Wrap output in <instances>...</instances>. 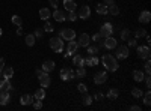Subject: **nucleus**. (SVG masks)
<instances>
[{
	"mask_svg": "<svg viewBox=\"0 0 151 111\" xmlns=\"http://www.w3.org/2000/svg\"><path fill=\"white\" fill-rule=\"evenodd\" d=\"M77 50H79V44L76 42L74 39L68 41V45H67V51H70V53H76Z\"/></svg>",
	"mask_w": 151,
	"mask_h": 111,
	"instance_id": "obj_20",
	"label": "nucleus"
},
{
	"mask_svg": "<svg viewBox=\"0 0 151 111\" xmlns=\"http://www.w3.org/2000/svg\"><path fill=\"white\" fill-rule=\"evenodd\" d=\"M129 45L130 47H137V41L136 39H129Z\"/></svg>",
	"mask_w": 151,
	"mask_h": 111,
	"instance_id": "obj_48",
	"label": "nucleus"
},
{
	"mask_svg": "<svg viewBox=\"0 0 151 111\" xmlns=\"http://www.w3.org/2000/svg\"><path fill=\"white\" fill-rule=\"evenodd\" d=\"M76 77H79V78H83V77H86V69H85L83 66H80V68L77 69V72H76Z\"/></svg>",
	"mask_w": 151,
	"mask_h": 111,
	"instance_id": "obj_38",
	"label": "nucleus"
},
{
	"mask_svg": "<svg viewBox=\"0 0 151 111\" xmlns=\"http://www.w3.org/2000/svg\"><path fill=\"white\" fill-rule=\"evenodd\" d=\"M60 78L64 81H68V80H74L76 78V72L70 68H62L60 69Z\"/></svg>",
	"mask_w": 151,
	"mask_h": 111,
	"instance_id": "obj_4",
	"label": "nucleus"
},
{
	"mask_svg": "<svg viewBox=\"0 0 151 111\" xmlns=\"http://www.w3.org/2000/svg\"><path fill=\"white\" fill-rule=\"evenodd\" d=\"M129 53H130L129 47H125V45H119V47L116 48V59H119V60L127 59V57H129Z\"/></svg>",
	"mask_w": 151,
	"mask_h": 111,
	"instance_id": "obj_8",
	"label": "nucleus"
},
{
	"mask_svg": "<svg viewBox=\"0 0 151 111\" xmlns=\"http://www.w3.org/2000/svg\"><path fill=\"white\" fill-rule=\"evenodd\" d=\"M145 72L147 74L151 72V62H150V59H147V62H145Z\"/></svg>",
	"mask_w": 151,
	"mask_h": 111,
	"instance_id": "obj_43",
	"label": "nucleus"
},
{
	"mask_svg": "<svg viewBox=\"0 0 151 111\" xmlns=\"http://www.w3.org/2000/svg\"><path fill=\"white\" fill-rule=\"evenodd\" d=\"M53 18L58 21V23H62V21H65L67 20V15L64 14L62 11H59V9H56L55 12H53Z\"/></svg>",
	"mask_w": 151,
	"mask_h": 111,
	"instance_id": "obj_17",
	"label": "nucleus"
},
{
	"mask_svg": "<svg viewBox=\"0 0 151 111\" xmlns=\"http://www.w3.org/2000/svg\"><path fill=\"white\" fill-rule=\"evenodd\" d=\"M64 8L67 11H76L77 8V3L74 2V0H64Z\"/></svg>",
	"mask_w": 151,
	"mask_h": 111,
	"instance_id": "obj_23",
	"label": "nucleus"
},
{
	"mask_svg": "<svg viewBox=\"0 0 151 111\" xmlns=\"http://www.w3.org/2000/svg\"><path fill=\"white\" fill-rule=\"evenodd\" d=\"M130 111H141V107H137V105H132V107H130Z\"/></svg>",
	"mask_w": 151,
	"mask_h": 111,
	"instance_id": "obj_49",
	"label": "nucleus"
},
{
	"mask_svg": "<svg viewBox=\"0 0 151 111\" xmlns=\"http://www.w3.org/2000/svg\"><path fill=\"white\" fill-rule=\"evenodd\" d=\"M73 56H74V53H70V51H67L64 57H65V59H70V57H73Z\"/></svg>",
	"mask_w": 151,
	"mask_h": 111,
	"instance_id": "obj_52",
	"label": "nucleus"
},
{
	"mask_svg": "<svg viewBox=\"0 0 151 111\" xmlns=\"http://www.w3.org/2000/svg\"><path fill=\"white\" fill-rule=\"evenodd\" d=\"M42 72H44L42 69H36V71H35V75H36V77H40L41 74H42Z\"/></svg>",
	"mask_w": 151,
	"mask_h": 111,
	"instance_id": "obj_53",
	"label": "nucleus"
},
{
	"mask_svg": "<svg viewBox=\"0 0 151 111\" xmlns=\"http://www.w3.org/2000/svg\"><path fill=\"white\" fill-rule=\"evenodd\" d=\"M89 15H91V8L88 6V5L80 6V9L77 12V17L82 18V20H88V18H89Z\"/></svg>",
	"mask_w": 151,
	"mask_h": 111,
	"instance_id": "obj_10",
	"label": "nucleus"
},
{
	"mask_svg": "<svg viewBox=\"0 0 151 111\" xmlns=\"http://www.w3.org/2000/svg\"><path fill=\"white\" fill-rule=\"evenodd\" d=\"M38 80H40V84H41V87H44V89H47L48 86H50V83H52V78H50L48 72H42L41 75L38 77Z\"/></svg>",
	"mask_w": 151,
	"mask_h": 111,
	"instance_id": "obj_11",
	"label": "nucleus"
},
{
	"mask_svg": "<svg viewBox=\"0 0 151 111\" xmlns=\"http://www.w3.org/2000/svg\"><path fill=\"white\" fill-rule=\"evenodd\" d=\"M73 65H76L77 68L83 66V65H85V59H83L80 54H76V56H74V59H73Z\"/></svg>",
	"mask_w": 151,
	"mask_h": 111,
	"instance_id": "obj_24",
	"label": "nucleus"
},
{
	"mask_svg": "<svg viewBox=\"0 0 151 111\" xmlns=\"http://www.w3.org/2000/svg\"><path fill=\"white\" fill-rule=\"evenodd\" d=\"M50 48L55 53H62V50H64V41H62L60 36H56V38L50 39Z\"/></svg>",
	"mask_w": 151,
	"mask_h": 111,
	"instance_id": "obj_2",
	"label": "nucleus"
},
{
	"mask_svg": "<svg viewBox=\"0 0 151 111\" xmlns=\"http://www.w3.org/2000/svg\"><path fill=\"white\" fill-rule=\"evenodd\" d=\"M82 104H83V105H91V104H92V96H89V95L85 93L83 99H82Z\"/></svg>",
	"mask_w": 151,
	"mask_h": 111,
	"instance_id": "obj_37",
	"label": "nucleus"
},
{
	"mask_svg": "<svg viewBox=\"0 0 151 111\" xmlns=\"http://www.w3.org/2000/svg\"><path fill=\"white\" fill-rule=\"evenodd\" d=\"M107 14H110V15H118L119 14V8L116 6V5H112V6H107Z\"/></svg>",
	"mask_w": 151,
	"mask_h": 111,
	"instance_id": "obj_29",
	"label": "nucleus"
},
{
	"mask_svg": "<svg viewBox=\"0 0 151 111\" xmlns=\"http://www.w3.org/2000/svg\"><path fill=\"white\" fill-rule=\"evenodd\" d=\"M121 39H122V41H129V39H130V30H129V29H124V30L121 32Z\"/></svg>",
	"mask_w": 151,
	"mask_h": 111,
	"instance_id": "obj_35",
	"label": "nucleus"
},
{
	"mask_svg": "<svg viewBox=\"0 0 151 111\" xmlns=\"http://www.w3.org/2000/svg\"><path fill=\"white\" fill-rule=\"evenodd\" d=\"M2 72H3V78H8V80H11L12 77H14V69H12L11 66H5L3 69H2Z\"/></svg>",
	"mask_w": 151,
	"mask_h": 111,
	"instance_id": "obj_18",
	"label": "nucleus"
},
{
	"mask_svg": "<svg viewBox=\"0 0 151 111\" xmlns=\"http://www.w3.org/2000/svg\"><path fill=\"white\" fill-rule=\"evenodd\" d=\"M150 20H151L150 11H142V12H141V15H139V23L147 24V23H150Z\"/></svg>",
	"mask_w": 151,
	"mask_h": 111,
	"instance_id": "obj_16",
	"label": "nucleus"
},
{
	"mask_svg": "<svg viewBox=\"0 0 151 111\" xmlns=\"http://www.w3.org/2000/svg\"><path fill=\"white\" fill-rule=\"evenodd\" d=\"M42 30H44V32H47V33H52V32L55 30V27H53V24H52V23H48V21L45 20V24H44Z\"/></svg>",
	"mask_w": 151,
	"mask_h": 111,
	"instance_id": "obj_32",
	"label": "nucleus"
},
{
	"mask_svg": "<svg viewBox=\"0 0 151 111\" xmlns=\"http://www.w3.org/2000/svg\"><path fill=\"white\" fill-rule=\"evenodd\" d=\"M3 68H5V59H0V72H2Z\"/></svg>",
	"mask_w": 151,
	"mask_h": 111,
	"instance_id": "obj_50",
	"label": "nucleus"
},
{
	"mask_svg": "<svg viewBox=\"0 0 151 111\" xmlns=\"http://www.w3.org/2000/svg\"><path fill=\"white\" fill-rule=\"evenodd\" d=\"M118 95H119L118 89H110V90L107 92V99H110V101H115V99H118Z\"/></svg>",
	"mask_w": 151,
	"mask_h": 111,
	"instance_id": "obj_26",
	"label": "nucleus"
},
{
	"mask_svg": "<svg viewBox=\"0 0 151 111\" xmlns=\"http://www.w3.org/2000/svg\"><path fill=\"white\" fill-rule=\"evenodd\" d=\"M118 45V41L112 36H107V38H103V47L107 48V50H115Z\"/></svg>",
	"mask_w": 151,
	"mask_h": 111,
	"instance_id": "obj_7",
	"label": "nucleus"
},
{
	"mask_svg": "<svg viewBox=\"0 0 151 111\" xmlns=\"http://www.w3.org/2000/svg\"><path fill=\"white\" fill-rule=\"evenodd\" d=\"M136 50H137V57L139 59H150V47L148 45H144V47H136Z\"/></svg>",
	"mask_w": 151,
	"mask_h": 111,
	"instance_id": "obj_9",
	"label": "nucleus"
},
{
	"mask_svg": "<svg viewBox=\"0 0 151 111\" xmlns=\"http://www.w3.org/2000/svg\"><path fill=\"white\" fill-rule=\"evenodd\" d=\"M79 17H77V14H76V11H68V15H67V20L68 21H76Z\"/></svg>",
	"mask_w": 151,
	"mask_h": 111,
	"instance_id": "obj_36",
	"label": "nucleus"
},
{
	"mask_svg": "<svg viewBox=\"0 0 151 111\" xmlns=\"http://www.w3.org/2000/svg\"><path fill=\"white\" fill-rule=\"evenodd\" d=\"M17 35H23V29H21V26H20V29H17Z\"/></svg>",
	"mask_w": 151,
	"mask_h": 111,
	"instance_id": "obj_54",
	"label": "nucleus"
},
{
	"mask_svg": "<svg viewBox=\"0 0 151 111\" xmlns=\"http://www.w3.org/2000/svg\"><path fill=\"white\" fill-rule=\"evenodd\" d=\"M104 5H106V6H112V5H115V2H113V0H106Z\"/></svg>",
	"mask_w": 151,
	"mask_h": 111,
	"instance_id": "obj_51",
	"label": "nucleus"
},
{
	"mask_svg": "<svg viewBox=\"0 0 151 111\" xmlns=\"http://www.w3.org/2000/svg\"><path fill=\"white\" fill-rule=\"evenodd\" d=\"M58 36H60L64 41H71V39L76 38V32H74V29L65 27V29H60V30H59V35H58Z\"/></svg>",
	"mask_w": 151,
	"mask_h": 111,
	"instance_id": "obj_3",
	"label": "nucleus"
},
{
	"mask_svg": "<svg viewBox=\"0 0 151 111\" xmlns=\"http://www.w3.org/2000/svg\"><path fill=\"white\" fill-rule=\"evenodd\" d=\"M12 24H15V26H21V24H23V21H21V17H18V15H14V17H12Z\"/></svg>",
	"mask_w": 151,
	"mask_h": 111,
	"instance_id": "obj_40",
	"label": "nucleus"
},
{
	"mask_svg": "<svg viewBox=\"0 0 151 111\" xmlns=\"http://www.w3.org/2000/svg\"><path fill=\"white\" fill-rule=\"evenodd\" d=\"M88 54H91V56H95L98 53V47L97 45H88Z\"/></svg>",
	"mask_w": 151,
	"mask_h": 111,
	"instance_id": "obj_33",
	"label": "nucleus"
},
{
	"mask_svg": "<svg viewBox=\"0 0 151 111\" xmlns=\"http://www.w3.org/2000/svg\"><path fill=\"white\" fill-rule=\"evenodd\" d=\"M33 101H35V98L32 95H23L20 98V104L21 105H30V104H33Z\"/></svg>",
	"mask_w": 151,
	"mask_h": 111,
	"instance_id": "obj_14",
	"label": "nucleus"
},
{
	"mask_svg": "<svg viewBox=\"0 0 151 111\" xmlns=\"http://www.w3.org/2000/svg\"><path fill=\"white\" fill-rule=\"evenodd\" d=\"M89 42H91V36L88 35V33H82L77 44H79V47H88V45H89Z\"/></svg>",
	"mask_w": 151,
	"mask_h": 111,
	"instance_id": "obj_12",
	"label": "nucleus"
},
{
	"mask_svg": "<svg viewBox=\"0 0 151 111\" xmlns=\"http://www.w3.org/2000/svg\"><path fill=\"white\" fill-rule=\"evenodd\" d=\"M77 90H79L80 93H86V90H88V87H86V84H83V83H80V84L77 86Z\"/></svg>",
	"mask_w": 151,
	"mask_h": 111,
	"instance_id": "obj_42",
	"label": "nucleus"
},
{
	"mask_svg": "<svg viewBox=\"0 0 151 111\" xmlns=\"http://www.w3.org/2000/svg\"><path fill=\"white\" fill-rule=\"evenodd\" d=\"M132 96H133V98H141V96H142V90L137 89V87H133V89H132Z\"/></svg>",
	"mask_w": 151,
	"mask_h": 111,
	"instance_id": "obj_39",
	"label": "nucleus"
},
{
	"mask_svg": "<svg viewBox=\"0 0 151 111\" xmlns=\"http://www.w3.org/2000/svg\"><path fill=\"white\" fill-rule=\"evenodd\" d=\"M103 98H104V95H103V93H97V95L94 96V99H97V101H101Z\"/></svg>",
	"mask_w": 151,
	"mask_h": 111,
	"instance_id": "obj_47",
	"label": "nucleus"
},
{
	"mask_svg": "<svg viewBox=\"0 0 151 111\" xmlns=\"http://www.w3.org/2000/svg\"><path fill=\"white\" fill-rule=\"evenodd\" d=\"M50 17H52V14H50V11L47 9V8H42V9H40V18L41 20H48Z\"/></svg>",
	"mask_w": 151,
	"mask_h": 111,
	"instance_id": "obj_27",
	"label": "nucleus"
},
{
	"mask_svg": "<svg viewBox=\"0 0 151 111\" xmlns=\"http://www.w3.org/2000/svg\"><path fill=\"white\" fill-rule=\"evenodd\" d=\"M95 11H97V14H100V15H106L107 14V6L104 3H98L95 6Z\"/></svg>",
	"mask_w": 151,
	"mask_h": 111,
	"instance_id": "obj_25",
	"label": "nucleus"
},
{
	"mask_svg": "<svg viewBox=\"0 0 151 111\" xmlns=\"http://www.w3.org/2000/svg\"><path fill=\"white\" fill-rule=\"evenodd\" d=\"M50 2V5H52L55 9H58V5H59V0H48Z\"/></svg>",
	"mask_w": 151,
	"mask_h": 111,
	"instance_id": "obj_46",
	"label": "nucleus"
},
{
	"mask_svg": "<svg viewBox=\"0 0 151 111\" xmlns=\"http://www.w3.org/2000/svg\"><path fill=\"white\" fill-rule=\"evenodd\" d=\"M3 35V30H2V27H0V36H2Z\"/></svg>",
	"mask_w": 151,
	"mask_h": 111,
	"instance_id": "obj_55",
	"label": "nucleus"
},
{
	"mask_svg": "<svg viewBox=\"0 0 151 111\" xmlns=\"http://www.w3.org/2000/svg\"><path fill=\"white\" fill-rule=\"evenodd\" d=\"M107 72L106 71H101V72H97L95 75H94V83L97 84V86H101V84H104L106 81H107Z\"/></svg>",
	"mask_w": 151,
	"mask_h": 111,
	"instance_id": "obj_6",
	"label": "nucleus"
},
{
	"mask_svg": "<svg viewBox=\"0 0 151 111\" xmlns=\"http://www.w3.org/2000/svg\"><path fill=\"white\" fill-rule=\"evenodd\" d=\"M91 39H92L94 42H98L100 39H101V35H100V33H95V35L92 36V38H91Z\"/></svg>",
	"mask_w": 151,
	"mask_h": 111,
	"instance_id": "obj_45",
	"label": "nucleus"
},
{
	"mask_svg": "<svg viewBox=\"0 0 151 111\" xmlns=\"http://www.w3.org/2000/svg\"><path fill=\"white\" fill-rule=\"evenodd\" d=\"M144 104H145L147 107L151 105V92H150V89H148V92H147L145 96H144Z\"/></svg>",
	"mask_w": 151,
	"mask_h": 111,
	"instance_id": "obj_34",
	"label": "nucleus"
},
{
	"mask_svg": "<svg viewBox=\"0 0 151 111\" xmlns=\"http://www.w3.org/2000/svg\"><path fill=\"white\" fill-rule=\"evenodd\" d=\"M11 101V96L8 92H0V105H8Z\"/></svg>",
	"mask_w": 151,
	"mask_h": 111,
	"instance_id": "obj_19",
	"label": "nucleus"
},
{
	"mask_svg": "<svg viewBox=\"0 0 151 111\" xmlns=\"http://www.w3.org/2000/svg\"><path fill=\"white\" fill-rule=\"evenodd\" d=\"M44 72H52L55 71V62L53 60H45L44 63H42V68H41Z\"/></svg>",
	"mask_w": 151,
	"mask_h": 111,
	"instance_id": "obj_15",
	"label": "nucleus"
},
{
	"mask_svg": "<svg viewBox=\"0 0 151 111\" xmlns=\"http://www.w3.org/2000/svg\"><path fill=\"white\" fill-rule=\"evenodd\" d=\"M35 41H36V38H35V35H26V45L27 47H33L35 45Z\"/></svg>",
	"mask_w": 151,
	"mask_h": 111,
	"instance_id": "obj_30",
	"label": "nucleus"
},
{
	"mask_svg": "<svg viewBox=\"0 0 151 111\" xmlns=\"http://www.w3.org/2000/svg\"><path fill=\"white\" fill-rule=\"evenodd\" d=\"M101 62H103V66L106 68V71H110V72L118 71V60H116L115 56L106 54V56H103Z\"/></svg>",
	"mask_w": 151,
	"mask_h": 111,
	"instance_id": "obj_1",
	"label": "nucleus"
},
{
	"mask_svg": "<svg viewBox=\"0 0 151 111\" xmlns=\"http://www.w3.org/2000/svg\"><path fill=\"white\" fill-rule=\"evenodd\" d=\"M133 78H134V81L141 83V81H144V78H145V74H144L142 71H139V69H134V71H133Z\"/></svg>",
	"mask_w": 151,
	"mask_h": 111,
	"instance_id": "obj_21",
	"label": "nucleus"
},
{
	"mask_svg": "<svg viewBox=\"0 0 151 111\" xmlns=\"http://www.w3.org/2000/svg\"><path fill=\"white\" fill-rule=\"evenodd\" d=\"M98 33L101 35V38H107V36H112V33H113V26H112L110 23H104Z\"/></svg>",
	"mask_w": 151,
	"mask_h": 111,
	"instance_id": "obj_5",
	"label": "nucleus"
},
{
	"mask_svg": "<svg viewBox=\"0 0 151 111\" xmlns=\"http://www.w3.org/2000/svg\"><path fill=\"white\" fill-rule=\"evenodd\" d=\"M42 32H44L42 29H36V30H35V38H40V39H41V38H42Z\"/></svg>",
	"mask_w": 151,
	"mask_h": 111,
	"instance_id": "obj_44",
	"label": "nucleus"
},
{
	"mask_svg": "<svg viewBox=\"0 0 151 111\" xmlns=\"http://www.w3.org/2000/svg\"><path fill=\"white\" fill-rule=\"evenodd\" d=\"M33 98H35V99H44V98H45V90H44V87H41V89H38L35 93H33Z\"/></svg>",
	"mask_w": 151,
	"mask_h": 111,
	"instance_id": "obj_28",
	"label": "nucleus"
},
{
	"mask_svg": "<svg viewBox=\"0 0 151 111\" xmlns=\"http://www.w3.org/2000/svg\"><path fill=\"white\" fill-rule=\"evenodd\" d=\"M33 108H35V110H41V108H42V101H41V99H35Z\"/></svg>",
	"mask_w": 151,
	"mask_h": 111,
	"instance_id": "obj_41",
	"label": "nucleus"
},
{
	"mask_svg": "<svg viewBox=\"0 0 151 111\" xmlns=\"http://www.w3.org/2000/svg\"><path fill=\"white\" fill-rule=\"evenodd\" d=\"M11 89H12V86H11V81L8 78L0 80V92H9Z\"/></svg>",
	"mask_w": 151,
	"mask_h": 111,
	"instance_id": "obj_13",
	"label": "nucleus"
},
{
	"mask_svg": "<svg viewBox=\"0 0 151 111\" xmlns=\"http://www.w3.org/2000/svg\"><path fill=\"white\" fill-rule=\"evenodd\" d=\"M85 63L88 65V66H97L98 65V59L95 57V56H88L86 59H85Z\"/></svg>",
	"mask_w": 151,
	"mask_h": 111,
	"instance_id": "obj_22",
	"label": "nucleus"
},
{
	"mask_svg": "<svg viewBox=\"0 0 151 111\" xmlns=\"http://www.w3.org/2000/svg\"><path fill=\"white\" fill-rule=\"evenodd\" d=\"M145 35H147V30H145V29H137V30H134V38H136V39L145 38Z\"/></svg>",
	"mask_w": 151,
	"mask_h": 111,
	"instance_id": "obj_31",
	"label": "nucleus"
}]
</instances>
